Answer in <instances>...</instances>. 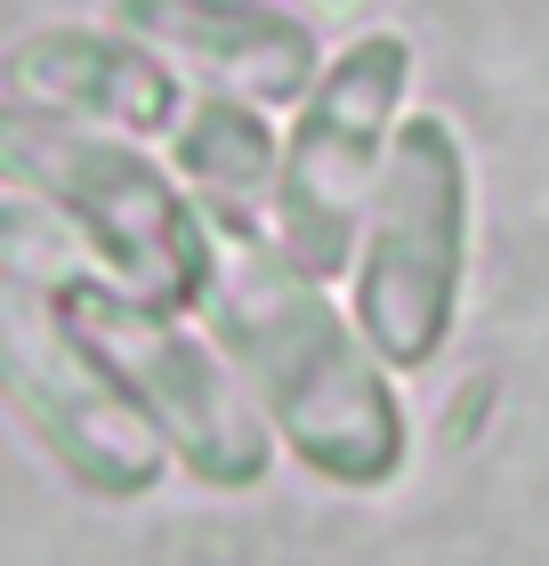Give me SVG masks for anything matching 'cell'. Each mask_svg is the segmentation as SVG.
Listing matches in <instances>:
<instances>
[{
  "label": "cell",
  "instance_id": "obj_1",
  "mask_svg": "<svg viewBox=\"0 0 549 566\" xmlns=\"http://www.w3.org/2000/svg\"><path fill=\"white\" fill-rule=\"evenodd\" d=\"M211 324L219 340L251 365L258 397L275 405L283 437L316 461V470L348 485H380L404 461V413L372 373V356L356 348V332L324 307L316 275L292 251L226 243L211 268Z\"/></svg>",
  "mask_w": 549,
  "mask_h": 566
},
{
  "label": "cell",
  "instance_id": "obj_2",
  "mask_svg": "<svg viewBox=\"0 0 549 566\" xmlns=\"http://www.w3.org/2000/svg\"><path fill=\"white\" fill-rule=\"evenodd\" d=\"M9 170L24 195H49L57 219L106 260L146 307H187L211 292V243H202L194 211L170 195V178L138 163L129 146L41 130V114H17L9 130Z\"/></svg>",
  "mask_w": 549,
  "mask_h": 566
},
{
  "label": "cell",
  "instance_id": "obj_3",
  "mask_svg": "<svg viewBox=\"0 0 549 566\" xmlns=\"http://www.w3.org/2000/svg\"><path fill=\"white\" fill-rule=\"evenodd\" d=\"M461 146L444 122H404L380 170V202H372V260H363V332L397 356L421 365L444 340L461 292Z\"/></svg>",
  "mask_w": 549,
  "mask_h": 566
},
{
  "label": "cell",
  "instance_id": "obj_4",
  "mask_svg": "<svg viewBox=\"0 0 549 566\" xmlns=\"http://www.w3.org/2000/svg\"><path fill=\"white\" fill-rule=\"evenodd\" d=\"M57 316H65V332L97 356V365H114V380L146 405V421L162 429L202 478L251 485L258 470H267V437H258L251 405L234 397L226 373H211V356H202L187 332L162 324L170 307H146L138 292L129 300H114V292H57Z\"/></svg>",
  "mask_w": 549,
  "mask_h": 566
},
{
  "label": "cell",
  "instance_id": "obj_5",
  "mask_svg": "<svg viewBox=\"0 0 549 566\" xmlns=\"http://www.w3.org/2000/svg\"><path fill=\"white\" fill-rule=\"evenodd\" d=\"M404 73H412L404 41L372 33L324 73L316 106L299 122L283 187H275V219H283V251H292L307 275H331L348 260L363 187L380 178V146H388V114H397V97H404Z\"/></svg>",
  "mask_w": 549,
  "mask_h": 566
},
{
  "label": "cell",
  "instance_id": "obj_6",
  "mask_svg": "<svg viewBox=\"0 0 549 566\" xmlns=\"http://www.w3.org/2000/svg\"><path fill=\"white\" fill-rule=\"evenodd\" d=\"M9 373H17V405L33 413V429L65 453V470H82L89 485H129L154 478V429L138 413V397L122 389L114 373H97V356L57 324H41L33 300H17L9 316Z\"/></svg>",
  "mask_w": 549,
  "mask_h": 566
},
{
  "label": "cell",
  "instance_id": "obj_7",
  "mask_svg": "<svg viewBox=\"0 0 549 566\" xmlns=\"http://www.w3.org/2000/svg\"><path fill=\"white\" fill-rule=\"evenodd\" d=\"M122 33H146L162 49L202 57V73L251 90V97H292L307 82V33L258 0H122Z\"/></svg>",
  "mask_w": 549,
  "mask_h": 566
},
{
  "label": "cell",
  "instance_id": "obj_8",
  "mask_svg": "<svg viewBox=\"0 0 549 566\" xmlns=\"http://www.w3.org/2000/svg\"><path fill=\"white\" fill-rule=\"evenodd\" d=\"M9 82L33 114H97V122H129V130L170 122L162 65L122 41H97V33H33L17 49Z\"/></svg>",
  "mask_w": 549,
  "mask_h": 566
},
{
  "label": "cell",
  "instance_id": "obj_9",
  "mask_svg": "<svg viewBox=\"0 0 549 566\" xmlns=\"http://www.w3.org/2000/svg\"><path fill=\"white\" fill-rule=\"evenodd\" d=\"M178 163H187L194 195L211 202L226 227H251L258 211H267V195L283 187L267 122L243 114V106H194V122L178 130Z\"/></svg>",
  "mask_w": 549,
  "mask_h": 566
}]
</instances>
